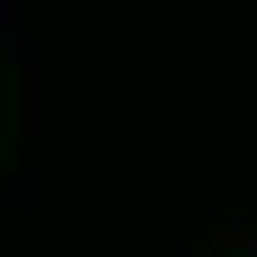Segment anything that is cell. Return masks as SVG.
Wrapping results in <instances>:
<instances>
[{
    "instance_id": "1",
    "label": "cell",
    "mask_w": 257,
    "mask_h": 257,
    "mask_svg": "<svg viewBox=\"0 0 257 257\" xmlns=\"http://www.w3.org/2000/svg\"><path fill=\"white\" fill-rule=\"evenodd\" d=\"M213 244H235V248H253V239L244 231H217L213 235Z\"/></svg>"
}]
</instances>
